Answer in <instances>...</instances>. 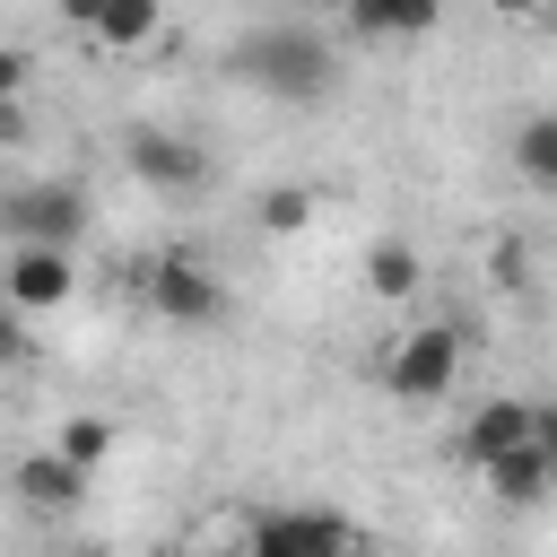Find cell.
I'll use <instances>...</instances> for the list:
<instances>
[{"mask_svg": "<svg viewBox=\"0 0 557 557\" xmlns=\"http://www.w3.org/2000/svg\"><path fill=\"white\" fill-rule=\"evenodd\" d=\"M226 70H235L244 87H261V96L313 104V96H331L339 52H331V35L305 26V17H261V26H244V35L226 44Z\"/></svg>", "mask_w": 557, "mask_h": 557, "instance_id": "6da1fadb", "label": "cell"}, {"mask_svg": "<svg viewBox=\"0 0 557 557\" xmlns=\"http://www.w3.org/2000/svg\"><path fill=\"white\" fill-rule=\"evenodd\" d=\"M0 226H9L17 244H52V252H70V244L87 235V191H78V183H26V191L0 200Z\"/></svg>", "mask_w": 557, "mask_h": 557, "instance_id": "7a4b0ae2", "label": "cell"}, {"mask_svg": "<svg viewBox=\"0 0 557 557\" xmlns=\"http://www.w3.org/2000/svg\"><path fill=\"white\" fill-rule=\"evenodd\" d=\"M122 165H131L139 183H157V191L209 183V148L183 139V131H165V122H131V131H122Z\"/></svg>", "mask_w": 557, "mask_h": 557, "instance_id": "3957f363", "label": "cell"}, {"mask_svg": "<svg viewBox=\"0 0 557 557\" xmlns=\"http://www.w3.org/2000/svg\"><path fill=\"white\" fill-rule=\"evenodd\" d=\"M453 374H461V331L453 322H426V331H409L392 348V392L400 400H444Z\"/></svg>", "mask_w": 557, "mask_h": 557, "instance_id": "277c9868", "label": "cell"}, {"mask_svg": "<svg viewBox=\"0 0 557 557\" xmlns=\"http://www.w3.org/2000/svg\"><path fill=\"white\" fill-rule=\"evenodd\" d=\"M252 557H357V531L339 513L287 505V513H261L252 522Z\"/></svg>", "mask_w": 557, "mask_h": 557, "instance_id": "5b68a950", "label": "cell"}, {"mask_svg": "<svg viewBox=\"0 0 557 557\" xmlns=\"http://www.w3.org/2000/svg\"><path fill=\"white\" fill-rule=\"evenodd\" d=\"M70 287H78V270L52 244H17L0 261V305H17V313H52V305H70Z\"/></svg>", "mask_w": 557, "mask_h": 557, "instance_id": "8992f818", "label": "cell"}, {"mask_svg": "<svg viewBox=\"0 0 557 557\" xmlns=\"http://www.w3.org/2000/svg\"><path fill=\"white\" fill-rule=\"evenodd\" d=\"M148 305H157L165 322L200 331V322H218V313H226V287H218L200 261H157V270H148Z\"/></svg>", "mask_w": 557, "mask_h": 557, "instance_id": "52a82bcc", "label": "cell"}, {"mask_svg": "<svg viewBox=\"0 0 557 557\" xmlns=\"http://www.w3.org/2000/svg\"><path fill=\"white\" fill-rule=\"evenodd\" d=\"M531 435H540V409H522V400H487V409H479V418L461 426V453H470V461L487 470V461H505V453H522Z\"/></svg>", "mask_w": 557, "mask_h": 557, "instance_id": "ba28073f", "label": "cell"}, {"mask_svg": "<svg viewBox=\"0 0 557 557\" xmlns=\"http://www.w3.org/2000/svg\"><path fill=\"white\" fill-rule=\"evenodd\" d=\"M9 487H17L35 513H70V505L87 496V470H70L61 453H26V461L9 470Z\"/></svg>", "mask_w": 557, "mask_h": 557, "instance_id": "9c48e42d", "label": "cell"}, {"mask_svg": "<svg viewBox=\"0 0 557 557\" xmlns=\"http://www.w3.org/2000/svg\"><path fill=\"white\" fill-rule=\"evenodd\" d=\"M487 487H496L505 505H540V496L557 487V470H548V453H540V444H522V453L487 461Z\"/></svg>", "mask_w": 557, "mask_h": 557, "instance_id": "30bf717a", "label": "cell"}, {"mask_svg": "<svg viewBox=\"0 0 557 557\" xmlns=\"http://www.w3.org/2000/svg\"><path fill=\"white\" fill-rule=\"evenodd\" d=\"M513 165H522L540 191H557V113H531V122L513 131Z\"/></svg>", "mask_w": 557, "mask_h": 557, "instance_id": "8fae6325", "label": "cell"}, {"mask_svg": "<svg viewBox=\"0 0 557 557\" xmlns=\"http://www.w3.org/2000/svg\"><path fill=\"white\" fill-rule=\"evenodd\" d=\"M348 26H357V35H426L435 9H426V0H366V9H348Z\"/></svg>", "mask_w": 557, "mask_h": 557, "instance_id": "7c38bea8", "label": "cell"}, {"mask_svg": "<svg viewBox=\"0 0 557 557\" xmlns=\"http://www.w3.org/2000/svg\"><path fill=\"white\" fill-rule=\"evenodd\" d=\"M366 287H374V296H409V287H418V252H409V244H374V252H366Z\"/></svg>", "mask_w": 557, "mask_h": 557, "instance_id": "4fadbf2b", "label": "cell"}, {"mask_svg": "<svg viewBox=\"0 0 557 557\" xmlns=\"http://www.w3.org/2000/svg\"><path fill=\"white\" fill-rule=\"evenodd\" d=\"M52 453H61L70 470H96V461L113 453V426H104V418H70V426L52 435Z\"/></svg>", "mask_w": 557, "mask_h": 557, "instance_id": "5bb4252c", "label": "cell"}, {"mask_svg": "<svg viewBox=\"0 0 557 557\" xmlns=\"http://www.w3.org/2000/svg\"><path fill=\"white\" fill-rule=\"evenodd\" d=\"M87 26H96L104 44H148V35H157V9H148V0H113V9H96Z\"/></svg>", "mask_w": 557, "mask_h": 557, "instance_id": "9a60e30c", "label": "cell"}, {"mask_svg": "<svg viewBox=\"0 0 557 557\" xmlns=\"http://www.w3.org/2000/svg\"><path fill=\"white\" fill-rule=\"evenodd\" d=\"M305 209H313L305 191H270V200H261V226H305Z\"/></svg>", "mask_w": 557, "mask_h": 557, "instance_id": "2e32d148", "label": "cell"}, {"mask_svg": "<svg viewBox=\"0 0 557 557\" xmlns=\"http://www.w3.org/2000/svg\"><path fill=\"white\" fill-rule=\"evenodd\" d=\"M26 357H35V339L17 331V313H0V366H26Z\"/></svg>", "mask_w": 557, "mask_h": 557, "instance_id": "e0dca14e", "label": "cell"}, {"mask_svg": "<svg viewBox=\"0 0 557 557\" xmlns=\"http://www.w3.org/2000/svg\"><path fill=\"white\" fill-rule=\"evenodd\" d=\"M17 87H26V52L0 44V104H17Z\"/></svg>", "mask_w": 557, "mask_h": 557, "instance_id": "ac0fdd59", "label": "cell"}, {"mask_svg": "<svg viewBox=\"0 0 557 557\" xmlns=\"http://www.w3.org/2000/svg\"><path fill=\"white\" fill-rule=\"evenodd\" d=\"M540 453H548V470H557V409H540V435H531Z\"/></svg>", "mask_w": 557, "mask_h": 557, "instance_id": "d6986e66", "label": "cell"}, {"mask_svg": "<svg viewBox=\"0 0 557 557\" xmlns=\"http://www.w3.org/2000/svg\"><path fill=\"white\" fill-rule=\"evenodd\" d=\"M17 131H26V113H17V104H0V148H9Z\"/></svg>", "mask_w": 557, "mask_h": 557, "instance_id": "ffe728a7", "label": "cell"}, {"mask_svg": "<svg viewBox=\"0 0 557 557\" xmlns=\"http://www.w3.org/2000/svg\"><path fill=\"white\" fill-rule=\"evenodd\" d=\"M70 557H113V548H70Z\"/></svg>", "mask_w": 557, "mask_h": 557, "instance_id": "44dd1931", "label": "cell"}]
</instances>
